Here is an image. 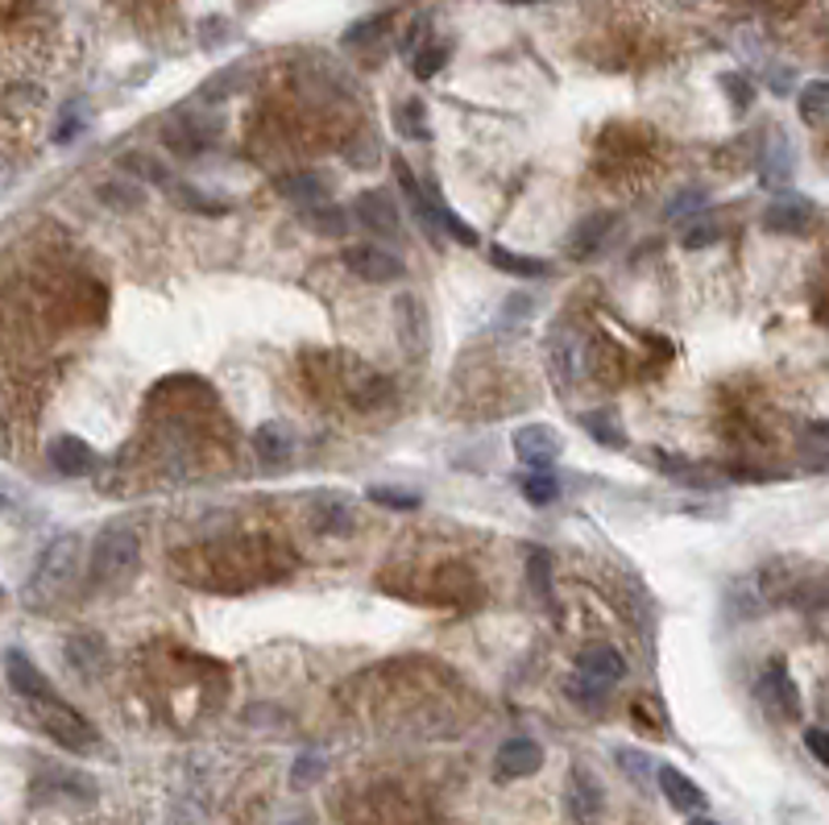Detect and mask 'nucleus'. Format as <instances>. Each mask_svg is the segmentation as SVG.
Here are the masks:
<instances>
[{"mask_svg":"<svg viewBox=\"0 0 829 825\" xmlns=\"http://www.w3.org/2000/svg\"><path fill=\"white\" fill-rule=\"evenodd\" d=\"M759 697H763V706L775 709L780 718H801V709H805V701H801V688L792 685V676L784 664H771L768 672H763V681H759Z\"/></svg>","mask_w":829,"mask_h":825,"instance_id":"9b49d317","label":"nucleus"},{"mask_svg":"<svg viewBox=\"0 0 829 825\" xmlns=\"http://www.w3.org/2000/svg\"><path fill=\"white\" fill-rule=\"evenodd\" d=\"M805 747H809V755L817 759V764H829V743H826V730L821 727L805 730Z\"/></svg>","mask_w":829,"mask_h":825,"instance_id":"72a5a7b5","label":"nucleus"},{"mask_svg":"<svg viewBox=\"0 0 829 825\" xmlns=\"http://www.w3.org/2000/svg\"><path fill=\"white\" fill-rule=\"evenodd\" d=\"M655 780H659V792L668 797V805L676 813H701L705 809V792L692 785L689 776L680 771V767H655Z\"/></svg>","mask_w":829,"mask_h":825,"instance_id":"2eb2a0df","label":"nucleus"},{"mask_svg":"<svg viewBox=\"0 0 829 825\" xmlns=\"http://www.w3.org/2000/svg\"><path fill=\"white\" fill-rule=\"evenodd\" d=\"M759 178L768 187H784L792 178V154L784 146V133H771L768 146H763V162H759Z\"/></svg>","mask_w":829,"mask_h":825,"instance_id":"a211bd4d","label":"nucleus"},{"mask_svg":"<svg viewBox=\"0 0 829 825\" xmlns=\"http://www.w3.org/2000/svg\"><path fill=\"white\" fill-rule=\"evenodd\" d=\"M345 270L365 282H395L402 278V262L382 245H349L345 249Z\"/></svg>","mask_w":829,"mask_h":825,"instance_id":"0eeeda50","label":"nucleus"},{"mask_svg":"<svg viewBox=\"0 0 829 825\" xmlns=\"http://www.w3.org/2000/svg\"><path fill=\"white\" fill-rule=\"evenodd\" d=\"M291 825H307V822H291Z\"/></svg>","mask_w":829,"mask_h":825,"instance_id":"ea45409f","label":"nucleus"},{"mask_svg":"<svg viewBox=\"0 0 829 825\" xmlns=\"http://www.w3.org/2000/svg\"><path fill=\"white\" fill-rule=\"evenodd\" d=\"M67 660H71L83 676H92V672H100V664H104V643H100L96 635H75V639L67 643Z\"/></svg>","mask_w":829,"mask_h":825,"instance_id":"5701e85b","label":"nucleus"},{"mask_svg":"<svg viewBox=\"0 0 829 825\" xmlns=\"http://www.w3.org/2000/svg\"><path fill=\"white\" fill-rule=\"evenodd\" d=\"M307 224H312L316 233H324V236H340L345 233V224H349V217H345L336 204H316V208L307 212Z\"/></svg>","mask_w":829,"mask_h":825,"instance_id":"bb28decb","label":"nucleus"},{"mask_svg":"<svg viewBox=\"0 0 829 825\" xmlns=\"http://www.w3.org/2000/svg\"><path fill=\"white\" fill-rule=\"evenodd\" d=\"M9 183H13V166H9V158H0V196L9 191Z\"/></svg>","mask_w":829,"mask_h":825,"instance_id":"e433bc0d","label":"nucleus"},{"mask_svg":"<svg viewBox=\"0 0 829 825\" xmlns=\"http://www.w3.org/2000/svg\"><path fill=\"white\" fill-rule=\"evenodd\" d=\"M316 527L324 531V535H340V531L349 527V511H345V507H336V502H328L324 514L316 519Z\"/></svg>","mask_w":829,"mask_h":825,"instance_id":"473e14b6","label":"nucleus"},{"mask_svg":"<svg viewBox=\"0 0 829 825\" xmlns=\"http://www.w3.org/2000/svg\"><path fill=\"white\" fill-rule=\"evenodd\" d=\"M713 241H717V229H713V224L689 229V233H685V249H701V245H713Z\"/></svg>","mask_w":829,"mask_h":825,"instance_id":"f704fd0d","label":"nucleus"},{"mask_svg":"<svg viewBox=\"0 0 829 825\" xmlns=\"http://www.w3.org/2000/svg\"><path fill=\"white\" fill-rule=\"evenodd\" d=\"M319 771H324V759L319 755H299L295 759V771H291V785L295 788H307L312 780H316Z\"/></svg>","mask_w":829,"mask_h":825,"instance_id":"2f4dec72","label":"nucleus"},{"mask_svg":"<svg viewBox=\"0 0 829 825\" xmlns=\"http://www.w3.org/2000/svg\"><path fill=\"white\" fill-rule=\"evenodd\" d=\"M370 502H382V507H390V511H414L423 498L414 490H395V486H374L370 490Z\"/></svg>","mask_w":829,"mask_h":825,"instance_id":"c85d7f7f","label":"nucleus"},{"mask_svg":"<svg viewBox=\"0 0 829 825\" xmlns=\"http://www.w3.org/2000/svg\"><path fill=\"white\" fill-rule=\"evenodd\" d=\"M689 825H717V822H710V817H692Z\"/></svg>","mask_w":829,"mask_h":825,"instance_id":"4c0bfd02","label":"nucleus"},{"mask_svg":"<svg viewBox=\"0 0 829 825\" xmlns=\"http://www.w3.org/2000/svg\"><path fill=\"white\" fill-rule=\"evenodd\" d=\"M705 191L701 187H689V191H680V196H672V204L664 208V220L668 224H680V220H689V217H697L701 208H705Z\"/></svg>","mask_w":829,"mask_h":825,"instance_id":"a878e982","label":"nucleus"},{"mask_svg":"<svg viewBox=\"0 0 829 825\" xmlns=\"http://www.w3.org/2000/svg\"><path fill=\"white\" fill-rule=\"evenodd\" d=\"M581 428H585L597 444H606V449H622V423L614 419V411H585L581 415Z\"/></svg>","mask_w":829,"mask_h":825,"instance_id":"b1692460","label":"nucleus"},{"mask_svg":"<svg viewBox=\"0 0 829 825\" xmlns=\"http://www.w3.org/2000/svg\"><path fill=\"white\" fill-rule=\"evenodd\" d=\"M448 55H453V46L448 42H440V46H423L419 55H414V75L419 79H432L435 71H444V62H448Z\"/></svg>","mask_w":829,"mask_h":825,"instance_id":"cd10ccee","label":"nucleus"},{"mask_svg":"<svg viewBox=\"0 0 829 825\" xmlns=\"http://www.w3.org/2000/svg\"><path fill=\"white\" fill-rule=\"evenodd\" d=\"M490 262H494L498 270H506V275H514V278H544L548 275V262H544V257L514 254V249H502V245L490 249Z\"/></svg>","mask_w":829,"mask_h":825,"instance_id":"412c9836","label":"nucleus"},{"mask_svg":"<svg viewBox=\"0 0 829 825\" xmlns=\"http://www.w3.org/2000/svg\"><path fill=\"white\" fill-rule=\"evenodd\" d=\"M141 560V535L133 527H108L96 539V551H92V577L96 585H125L133 572H138Z\"/></svg>","mask_w":829,"mask_h":825,"instance_id":"7ed1b4c3","label":"nucleus"},{"mask_svg":"<svg viewBox=\"0 0 829 825\" xmlns=\"http://www.w3.org/2000/svg\"><path fill=\"white\" fill-rule=\"evenodd\" d=\"M809 220H813V199L784 196V199H775V204H768L763 229H768V233H801Z\"/></svg>","mask_w":829,"mask_h":825,"instance_id":"dca6fc26","label":"nucleus"},{"mask_svg":"<svg viewBox=\"0 0 829 825\" xmlns=\"http://www.w3.org/2000/svg\"><path fill=\"white\" fill-rule=\"evenodd\" d=\"M4 672H9V685L17 688L21 697L34 706V701H46V697H55V685L34 669V660L25 655V651H4Z\"/></svg>","mask_w":829,"mask_h":825,"instance_id":"f8f14e48","label":"nucleus"},{"mask_svg":"<svg viewBox=\"0 0 829 825\" xmlns=\"http://www.w3.org/2000/svg\"><path fill=\"white\" fill-rule=\"evenodd\" d=\"M357 220L377 236H398L402 220H398V204L386 191H365L357 196Z\"/></svg>","mask_w":829,"mask_h":825,"instance_id":"4468645a","label":"nucleus"},{"mask_svg":"<svg viewBox=\"0 0 829 825\" xmlns=\"http://www.w3.org/2000/svg\"><path fill=\"white\" fill-rule=\"evenodd\" d=\"M564 809L576 825H597L606 813V788L593 780L589 767H573L569 788H564Z\"/></svg>","mask_w":829,"mask_h":825,"instance_id":"423d86ee","label":"nucleus"},{"mask_svg":"<svg viewBox=\"0 0 829 825\" xmlns=\"http://www.w3.org/2000/svg\"><path fill=\"white\" fill-rule=\"evenodd\" d=\"M80 551H83V539L80 535H59L50 548L42 551L38 569L30 577V585H25V606H55L62 593L71 590V581H75V572H80Z\"/></svg>","mask_w":829,"mask_h":825,"instance_id":"f257e3e1","label":"nucleus"},{"mask_svg":"<svg viewBox=\"0 0 829 825\" xmlns=\"http://www.w3.org/2000/svg\"><path fill=\"white\" fill-rule=\"evenodd\" d=\"M523 493H527V502H535V507H552L556 498H560V481H556L552 473L535 469L532 477H523Z\"/></svg>","mask_w":829,"mask_h":825,"instance_id":"393cba45","label":"nucleus"},{"mask_svg":"<svg viewBox=\"0 0 829 825\" xmlns=\"http://www.w3.org/2000/svg\"><path fill=\"white\" fill-rule=\"evenodd\" d=\"M610 224H614L610 212H593V217H585L581 224H576L573 241H569V254L573 257L597 254V249H602V241H606V233H610Z\"/></svg>","mask_w":829,"mask_h":825,"instance_id":"6ab92c4d","label":"nucleus"},{"mask_svg":"<svg viewBox=\"0 0 829 825\" xmlns=\"http://www.w3.org/2000/svg\"><path fill=\"white\" fill-rule=\"evenodd\" d=\"M506 4H544V0H506Z\"/></svg>","mask_w":829,"mask_h":825,"instance_id":"58836bf2","label":"nucleus"},{"mask_svg":"<svg viewBox=\"0 0 829 825\" xmlns=\"http://www.w3.org/2000/svg\"><path fill=\"white\" fill-rule=\"evenodd\" d=\"M618 764H622V771H627L631 780H647V776H652V759H647L643 751L622 747V751H618Z\"/></svg>","mask_w":829,"mask_h":825,"instance_id":"7c9ffc66","label":"nucleus"},{"mask_svg":"<svg viewBox=\"0 0 829 825\" xmlns=\"http://www.w3.org/2000/svg\"><path fill=\"white\" fill-rule=\"evenodd\" d=\"M627 676V660L618 655L610 643H589L576 655V676L569 681V697H576L585 709H597V701L606 697V688H614Z\"/></svg>","mask_w":829,"mask_h":825,"instance_id":"f03ea898","label":"nucleus"},{"mask_svg":"<svg viewBox=\"0 0 829 825\" xmlns=\"http://www.w3.org/2000/svg\"><path fill=\"white\" fill-rule=\"evenodd\" d=\"M494 764L502 780H523V776H532V771L544 767V747H539L535 739H527V734H514V739H506V743L498 747Z\"/></svg>","mask_w":829,"mask_h":825,"instance_id":"9d476101","label":"nucleus"},{"mask_svg":"<svg viewBox=\"0 0 829 825\" xmlns=\"http://www.w3.org/2000/svg\"><path fill=\"white\" fill-rule=\"evenodd\" d=\"M254 449L266 465H287V461H291V435H287V428H278V423H266V428H257Z\"/></svg>","mask_w":829,"mask_h":825,"instance_id":"aec40b11","label":"nucleus"},{"mask_svg":"<svg viewBox=\"0 0 829 825\" xmlns=\"http://www.w3.org/2000/svg\"><path fill=\"white\" fill-rule=\"evenodd\" d=\"M789 590V577H780V569H755L747 572L743 581H734L731 590V609L734 618H755V614H763L768 606H775V597Z\"/></svg>","mask_w":829,"mask_h":825,"instance_id":"39448f33","label":"nucleus"},{"mask_svg":"<svg viewBox=\"0 0 829 825\" xmlns=\"http://www.w3.org/2000/svg\"><path fill=\"white\" fill-rule=\"evenodd\" d=\"M514 456L523 465H532V469H544L560 456V435L548 423H527V428L514 432Z\"/></svg>","mask_w":829,"mask_h":825,"instance_id":"1a4fd4ad","label":"nucleus"},{"mask_svg":"<svg viewBox=\"0 0 829 825\" xmlns=\"http://www.w3.org/2000/svg\"><path fill=\"white\" fill-rule=\"evenodd\" d=\"M395 125L407 133V138H419V141L428 138V125H423V104H419V100H407V104L398 108Z\"/></svg>","mask_w":829,"mask_h":825,"instance_id":"c756f323","label":"nucleus"},{"mask_svg":"<svg viewBox=\"0 0 829 825\" xmlns=\"http://www.w3.org/2000/svg\"><path fill=\"white\" fill-rule=\"evenodd\" d=\"M722 83H726V92H731V96H738V108H747V104H750V88H747V79H743V75H726V79H722Z\"/></svg>","mask_w":829,"mask_h":825,"instance_id":"c9c22d12","label":"nucleus"},{"mask_svg":"<svg viewBox=\"0 0 829 825\" xmlns=\"http://www.w3.org/2000/svg\"><path fill=\"white\" fill-rule=\"evenodd\" d=\"M278 196L291 199V204H307V208H316V204H328V183L312 171H295V175L278 178Z\"/></svg>","mask_w":829,"mask_h":825,"instance_id":"f3484780","label":"nucleus"},{"mask_svg":"<svg viewBox=\"0 0 829 825\" xmlns=\"http://www.w3.org/2000/svg\"><path fill=\"white\" fill-rule=\"evenodd\" d=\"M34 713H38V727L46 730L55 743H62V747H71V751H96V727H92L83 713H75V709L67 706L59 693L46 697V701H34Z\"/></svg>","mask_w":829,"mask_h":825,"instance_id":"20e7f679","label":"nucleus"},{"mask_svg":"<svg viewBox=\"0 0 829 825\" xmlns=\"http://www.w3.org/2000/svg\"><path fill=\"white\" fill-rule=\"evenodd\" d=\"M796 108H801V120L813 125V129H821L826 125V108H829V88L826 79H813L801 88V96H796Z\"/></svg>","mask_w":829,"mask_h":825,"instance_id":"4be33fe9","label":"nucleus"},{"mask_svg":"<svg viewBox=\"0 0 829 825\" xmlns=\"http://www.w3.org/2000/svg\"><path fill=\"white\" fill-rule=\"evenodd\" d=\"M46 456H50V465L59 473H67V477H87V473L96 469V449H92L87 440H80V435H55Z\"/></svg>","mask_w":829,"mask_h":825,"instance_id":"ddd939ff","label":"nucleus"},{"mask_svg":"<svg viewBox=\"0 0 829 825\" xmlns=\"http://www.w3.org/2000/svg\"><path fill=\"white\" fill-rule=\"evenodd\" d=\"M395 319H398V345H402V353L419 361V357L428 353V336H432V328H428V307L414 295H398Z\"/></svg>","mask_w":829,"mask_h":825,"instance_id":"6e6552de","label":"nucleus"}]
</instances>
